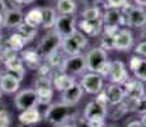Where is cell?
Returning a JSON list of instances; mask_svg holds the SVG:
<instances>
[{"mask_svg":"<svg viewBox=\"0 0 146 127\" xmlns=\"http://www.w3.org/2000/svg\"><path fill=\"white\" fill-rule=\"evenodd\" d=\"M74 83H75V79L70 75H66L65 72H62V71H56L55 74H53L52 86H53V89H56V90L64 92V90L67 89L69 86H71Z\"/></svg>","mask_w":146,"mask_h":127,"instance_id":"7402d4cb","label":"cell"},{"mask_svg":"<svg viewBox=\"0 0 146 127\" xmlns=\"http://www.w3.org/2000/svg\"><path fill=\"white\" fill-rule=\"evenodd\" d=\"M14 103H15V107L19 111H24V109H28L31 107H36L37 106V94H36V90H33V89L21 90L15 95V98H14Z\"/></svg>","mask_w":146,"mask_h":127,"instance_id":"7c38bea8","label":"cell"},{"mask_svg":"<svg viewBox=\"0 0 146 127\" xmlns=\"http://www.w3.org/2000/svg\"><path fill=\"white\" fill-rule=\"evenodd\" d=\"M79 84L84 92L89 93V94H98L103 89L104 79L102 75L97 74V72H88V74L83 75V79Z\"/></svg>","mask_w":146,"mask_h":127,"instance_id":"9c48e42d","label":"cell"},{"mask_svg":"<svg viewBox=\"0 0 146 127\" xmlns=\"http://www.w3.org/2000/svg\"><path fill=\"white\" fill-rule=\"evenodd\" d=\"M88 45V38L85 35L80 32V31H75L72 35L64 37L61 41V49L64 53L69 56L79 55V53L86 47Z\"/></svg>","mask_w":146,"mask_h":127,"instance_id":"277c9868","label":"cell"},{"mask_svg":"<svg viewBox=\"0 0 146 127\" xmlns=\"http://www.w3.org/2000/svg\"><path fill=\"white\" fill-rule=\"evenodd\" d=\"M102 10L98 5H89V7H85L84 10L81 12V18L84 21H89V22H93V21H99L102 19Z\"/></svg>","mask_w":146,"mask_h":127,"instance_id":"f546056e","label":"cell"},{"mask_svg":"<svg viewBox=\"0 0 146 127\" xmlns=\"http://www.w3.org/2000/svg\"><path fill=\"white\" fill-rule=\"evenodd\" d=\"M24 23L31 25V27L37 28L38 25H41L42 23V13H41V8H33L24 15Z\"/></svg>","mask_w":146,"mask_h":127,"instance_id":"f1b7e54d","label":"cell"},{"mask_svg":"<svg viewBox=\"0 0 146 127\" xmlns=\"http://www.w3.org/2000/svg\"><path fill=\"white\" fill-rule=\"evenodd\" d=\"M12 116L7 109H0V127H10Z\"/></svg>","mask_w":146,"mask_h":127,"instance_id":"836d02e7","label":"cell"},{"mask_svg":"<svg viewBox=\"0 0 146 127\" xmlns=\"http://www.w3.org/2000/svg\"><path fill=\"white\" fill-rule=\"evenodd\" d=\"M145 27H146V25H145Z\"/></svg>","mask_w":146,"mask_h":127,"instance_id":"816d5d0a","label":"cell"},{"mask_svg":"<svg viewBox=\"0 0 146 127\" xmlns=\"http://www.w3.org/2000/svg\"><path fill=\"white\" fill-rule=\"evenodd\" d=\"M107 104H103L97 99L89 102L84 109L85 121H104L107 117Z\"/></svg>","mask_w":146,"mask_h":127,"instance_id":"8fae6325","label":"cell"},{"mask_svg":"<svg viewBox=\"0 0 146 127\" xmlns=\"http://www.w3.org/2000/svg\"><path fill=\"white\" fill-rule=\"evenodd\" d=\"M133 45V35L127 28H121L113 37V50L128 51Z\"/></svg>","mask_w":146,"mask_h":127,"instance_id":"4fadbf2b","label":"cell"},{"mask_svg":"<svg viewBox=\"0 0 146 127\" xmlns=\"http://www.w3.org/2000/svg\"><path fill=\"white\" fill-rule=\"evenodd\" d=\"M19 127H32V126H28V125H22V126H19Z\"/></svg>","mask_w":146,"mask_h":127,"instance_id":"7dc6e473","label":"cell"},{"mask_svg":"<svg viewBox=\"0 0 146 127\" xmlns=\"http://www.w3.org/2000/svg\"><path fill=\"white\" fill-rule=\"evenodd\" d=\"M80 1L84 3L86 7H89V5H98V1H99V0H80Z\"/></svg>","mask_w":146,"mask_h":127,"instance_id":"ab89813d","label":"cell"},{"mask_svg":"<svg viewBox=\"0 0 146 127\" xmlns=\"http://www.w3.org/2000/svg\"><path fill=\"white\" fill-rule=\"evenodd\" d=\"M56 1H57V0H56Z\"/></svg>","mask_w":146,"mask_h":127,"instance_id":"f907efd6","label":"cell"},{"mask_svg":"<svg viewBox=\"0 0 146 127\" xmlns=\"http://www.w3.org/2000/svg\"><path fill=\"white\" fill-rule=\"evenodd\" d=\"M141 125H142V127H146V113L145 114H141Z\"/></svg>","mask_w":146,"mask_h":127,"instance_id":"7bdbcfd3","label":"cell"},{"mask_svg":"<svg viewBox=\"0 0 146 127\" xmlns=\"http://www.w3.org/2000/svg\"><path fill=\"white\" fill-rule=\"evenodd\" d=\"M56 10L61 15H67V14H72L74 15L78 10V4L75 0H57Z\"/></svg>","mask_w":146,"mask_h":127,"instance_id":"4316f807","label":"cell"},{"mask_svg":"<svg viewBox=\"0 0 146 127\" xmlns=\"http://www.w3.org/2000/svg\"><path fill=\"white\" fill-rule=\"evenodd\" d=\"M33 1H36V0H21V3L23 5H26V4H32Z\"/></svg>","mask_w":146,"mask_h":127,"instance_id":"ee69618b","label":"cell"},{"mask_svg":"<svg viewBox=\"0 0 146 127\" xmlns=\"http://www.w3.org/2000/svg\"><path fill=\"white\" fill-rule=\"evenodd\" d=\"M130 69L132 70L137 80L146 81V59H142L140 56H132L130 59Z\"/></svg>","mask_w":146,"mask_h":127,"instance_id":"44dd1931","label":"cell"},{"mask_svg":"<svg viewBox=\"0 0 146 127\" xmlns=\"http://www.w3.org/2000/svg\"><path fill=\"white\" fill-rule=\"evenodd\" d=\"M71 112L72 106H67L62 102L61 103H53L44 112L43 118L51 125L60 126L66 123V121L71 117Z\"/></svg>","mask_w":146,"mask_h":127,"instance_id":"7a4b0ae2","label":"cell"},{"mask_svg":"<svg viewBox=\"0 0 146 127\" xmlns=\"http://www.w3.org/2000/svg\"><path fill=\"white\" fill-rule=\"evenodd\" d=\"M133 1L137 7H141V8L146 7V0H133Z\"/></svg>","mask_w":146,"mask_h":127,"instance_id":"b9f144b4","label":"cell"},{"mask_svg":"<svg viewBox=\"0 0 146 127\" xmlns=\"http://www.w3.org/2000/svg\"><path fill=\"white\" fill-rule=\"evenodd\" d=\"M8 9V5L5 3V0H0V14H4Z\"/></svg>","mask_w":146,"mask_h":127,"instance_id":"f35d334b","label":"cell"},{"mask_svg":"<svg viewBox=\"0 0 146 127\" xmlns=\"http://www.w3.org/2000/svg\"><path fill=\"white\" fill-rule=\"evenodd\" d=\"M5 70H7V74L12 75L13 78H15L18 81H22L24 78V74H26V69H24V64L22 61L21 57L15 56V57L8 60L7 63H4Z\"/></svg>","mask_w":146,"mask_h":127,"instance_id":"2e32d148","label":"cell"},{"mask_svg":"<svg viewBox=\"0 0 146 127\" xmlns=\"http://www.w3.org/2000/svg\"><path fill=\"white\" fill-rule=\"evenodd\" d=\"M24 21V14L21 9H7L3 14V27L5 28H17Z\"/></svg>","mask_w":146,"mask_h":127,"instance_id":"e0dca14e","label":"cell"},{"mask_svg":"<svg viewBox=\"0 0 146 127\" xmlns=\"http://www.w3.org/2000/svg\"><path fill=\"white\" fill-rule=\"evenodd\" d=\"M123 90H125V98H131V99H140L145 95L144 84L136 78H128L127 81L123 84Z\"/></svg>","mask_w":146,"mask_h":127,"instance_id":"5bb4252c","label":"cell"},{"mask_svg":"<svg viewBox=\"0 0 146 127\" xmlns=\"http://www.w3.org/2000/svg\"><path fill=\"white\" fill-rule=\"evenodd\" d=\"M80 28V32L85 36H90V37H97L102 33L103 31V22L102 19L99 21H93V22H89V21H84L81 19L80 22L76 23Z\"/></svg>","mask_w":146,"mask_h":127,"instance_id":"ac0fdd59","label":"cell"},{"mask_svg":"<svg viewBox=\"0 0 146 127\" xmlns=\"http://www.w3.org/2000/svg\"><path fill=\"white\" fill-rule=\"evenodd\" d=\"M42 13V23L41 25L44 29H52L56 23V10L51 7H43L41 8Z\"/></svg>","mask_w":146,"mask_h":127,"instance_id":"484cf974","label":"cell"},{"mask_svg":"<svg viewBox=\"0 0 146 127\" xmlns=\"http://www.w3.org/2000/svg\"><path fill=\"white\" fill-rule=\"evenodd\" d=\"M28 43L26 41V38L23 36H21L18 32H14L13 35H10V37L7 39V46L9 49L14 50L15 52H19V51H23L24 46Z\"/></svg>","mask_w":146,"mask_h":127,"instance_id":"83f0119b","label":"cell"},{"mask_svg":"<svg viewBox=\"0 0 146 127\" xmlns=\"http://www.w3.org/2000/svg\"><path fill=\"white\" fill-rule=\"evenodd\" d=\"M0 98H1V90H0Z\"/></svg>","mask_w":146,"mask_h":127,"instance_id":"c3c4849f","label":"cell"},{"mask_svg":"<svg viewBox=\"0 0 146 127\" xmlns=\"http://www.w3.org/2000/svg\"><path fill=\"white\" fill-rule=\"evenodd\" d=\"M104 93H106L107 103L111 104V106H118V104L122 103V100L125 99V90H123V86L118 85V84H111Z\"/></svg>","mask_w":146,"mask_h":127,"instance_id":"ffe728a7","label":"cell"},{"mask_svg":"<svg viewBox=\"0 0 146 127\" xmlns=\"http://www.w3.org/2000/svg\"><path fill=\"white\" fill-rule=\"evenodd\" d=\"M65 59L66 57H64L62 53H60L58 51H56V52H53L51 56H48V57L46 59V64L48 65L50 67L56 69V71H60L61 66H62L64 61H65Z\"/></svg>","mask_w":146,"mask_h":127,"instance_id":"1f68e13d","label":"cell"},{"mask_svg":"<svg viewBox=\"0 0 146 127\" xmlns=\"http://www.w3.org/2000/svg\"><path fill=\"white\" fill-rule=\"evenodd\" d=\"M121 12L123 15L125 25L132 28H144L146 25V10L144 8L128 3L125 8L121 9Z\"/></svg>","mask_w":146,"mask_h":127,"instance_id":"3957f363","label":"cell"},{"mask_svg":"<svg viewBox=\"0 0 146 127\" xmlns=\"http://www.w3.org/2000/svg\"><path fill=\"white\" fill-rule=\"evenodd\" d=\"M113 37L112 36L102 35V38H100V49H103L106 51L113 50Z\"/></svg>","mask_w":146,"mask_h":127,"instance_id":"e575fe53","label":"cell"},{"mask_svg":"<svg viewBox=\"0 0 146 127\" xmlns=\"http://www.w3.org/2000/svg\"><path fill=\"white\" fill-rule=\"evenodd\" d=\"M3 28V14H0V29Z\"/></svg>","mask_w":146,"mask_h":127,"instance_id":"f6af8a7d","label":"cell"},{"mask_svg":"<svg viewBox=\"0 0 146 127\" xmlns=\"http://www.w3.org/2000/svg\"><path fill=\"white\" fill-rule=\"evenodd\" d=\"M61 41H62V37L60 35H57L55 31H51L41 39L36 51H37V53L40 55L42 60H46L53 52L58 51V49L61 47Z\"/></svg>","mask_w":146,"mask_h":127,"instance_id":"5b68a950","label":"cell"},{"mask_svg":"<svg viewBox=\"0 0 146 127\" xmlns=\"http://www.w3.org/2000/svg\"><path fill=\"white\" fill-rule=\"evenodd\" d=\"M22 61L23 64L28 66L29 69L33 70H38L40 66L42 65V59L40 57V55L37 53L36 50H26L22 51Z\"/></svg>","mask_w":146,"mask_h":127,"instance_id":"d4e9b609","label":"cell"},{"mask_svg":"<svg viewBox=\"0 0 146 127\" xmlns=\"http://www.w3.org/2000/svg\"><path fill=\"white\" fill-rule=\"evenodd\" d=\"M111 127H114V126H111Z\"/></svg>","mask_w":146,"mask_h":127,"instance_id":"681fc988","label":"cell"},{"mask_svg":"<svg viewBox=\"0 0 146 127\" xmlns=\"http://www.w3.org/2000/svg\"><path fill=\"white\" fill-rule=\"evenodd\" d=\"M36 85V94H37V104L47 106L52 99L53 95V86H52V79L48 76H41L37 75L35 80Z\"/></svg>","mask_w":146,"mask_h":127,"instance_id":"8992f818","label":"cell"},{"mask_svg":"<svg viewBox=\"0 0 146 127\" xmlns=\"http://www.w3.org/2000/svg\"><path fill=\"white\" fill-rule=\"evenodd\" d=\"M57 127H72L71 125H67V123H64V125H60V126H57Z\"/></svg>","mask_w":146,"mask_h":127,"instance_id":"bcb514c9","label":"cell"},{"mask_svg":"<svg viewBox=\"0 0 146 127\" xmlns=\"http://www.w3.org/2000/svg\"><path fill=\"white\" fill-rule=\"evenodd\" d=\"M61 93H62L61 94V102L67 104V106H74V104H76L81 99V97L84 94V90L80 84L75 81L71 86H69V88Z\"/></svg>","mask_w":146,"mask_h":127,"instance_id":"9a60e30c","label":"cell"},{"mask_svg":"<svg viewBox=\"0 0 146 127\" xmlns=\"http://www.w3.org/2000/svg\"><path fill=\"white\" fill-rule=\"evenodd\" d=\"M17 32H18L21 36H23L27 42H31L36 37V35H37V28L31 27V25H28L23 22L22 24H19L18 27H17Z\"/></svg>","mask_w":146,"mask_h":127,"instance_id":"4dcf8cb0","label":"cell"},{"mask_svg":"<svg viewBox=\"0 0 146 127\" xmlns=\"http://www.w3.org/2000/svg\"><path fill=\"white\" fill-rule=\"evenodd\" d=\"M107 76L113 84H118V85H123L127 81V79L130 78L127 69H126V65L119 60H114L112 63H109V69Z\"/></svg>","mask_w":146,"mask_h":127,"instance_id":"30bf717a","label":"cell"},{"mask_svg":"<svg viewBox=\"0 0 146 127\" xmlns=\"http://www.w3.org/2000/svg\"><path fill=\"white\" fill-rule=\"evenodd\" d=\"M19 84H21V81H18L15 78H13L12 75L7 74V72L0 75V90L7 93V94L15 93L19 89Z\"/></svg>","mask_w":146,"mask_h":127,"instance_id":"cb8c5ba5","label":"cell"},{"mask_svg":"<svg viewBox=\"0 0 146 127\" xmlns=\"http://www.w3.org/2000/svg\"><path fill=\"white\" fill-rule=\"evenodd\" d=\"M104 3L108 9H122L130 3V0H106Z\"/></svg>","mask_w":146,"mask_h":127,"instance_id":"d6a6232c","label":"cell"},{"mask_svg":"<svg viewBox=\"0 0 146 127\" xmlns=\"http://www.w3.org/2000/svg\"><path fill=\"white\" fill-rule=\"evenodd\" d=\"M88 127H104V121H86Z\"/></svg>","mask_w":146,"mask_h":127,"instance_id":"74e56055","label":"cell"},{"mask_svg":"<svg viewBox=\"0 0 146 127\" xmlns=\"http://www.w3.org/2000/svg\"><path fill=\"white\" fill-rule=\"evenodd\" d=\"M135 112H137L139 114H145L146 113V94L144 97H141L136 102V107H135Z\"/></svg>","mask_w":146,"mask_h":127,"instance_id":"d590c367","label":"cell"},{"mask_svg":"<svg viewBox=\"0 0 146 127\" xmlns=\"http://www.w3.org/2000/svg\"><path fill=\"white\" fill-rule=\"evenodd\" d=\"M86 70V61H85V56L79 53V55H74V56H69L67 59H65L62 66H61L60 71L65 72L66 75L74 76Z\"/></svg>","mask_w":146,"mask_h":127,"instance_id":"52a82bcc","label":"cell"},{"mask_svg":"<svg viewBox=\"0 0 146 127\" xmlns=\"http://www.w3.org/2000/svg\"><path fill=\"white\" fill-rule=\"evenodd\" d=\"M86 61V69L90 72H97V74L107 76L109 69V61H108V53L106 50L100 47H95L88 51L85 55Z\"/></svg>","mask_w":146,"mask_h":127,"instance_id":"6da1fadb","label":"cell"},{"mask_svg":"<svg viewBox=\"0 0 146 127\" xmlns=\"http://www.w3.org/2000/svg\"><path fill=\"white\" fill-rule=\"evenodd\" d=\"M126 127H142V125L140 121H132V122H130Z\"/></svg>","mask_w":146,"mask_h":127,"instance_id":"60d3db41","label":"cell"},{"mask_svg":"<svg viewBox=\"0 0 146 127\" xmlns=\"http://www.w3.org/2000/svg\"><path fill=\"white\" fill-rule=\"evenodd\" d=\"M135 52L142 59H146V39L141 41L136 47H135Z\"/></svg>","mask_w":146,"mask_h":127,"instance_id":"8d00e7d4","label":"cell"},{"mask_svg":"<svg viewBox=\"0 0 146 127\" xmlns=\"http://www.w3.org/2000/svg\"><path fill=\"white\" fill-rule=\"evenodd\" d=\"M102 22H103V25H106V27L119 28V25H125L121 9H107L102 14Z\"/></svg>","mask_w":146,"mask_h":127,"instance_id":"d6986e66","label":"cell"},{"mask_svg":"<svg viewBox=\"0 0 146 127\" xmlns=\"http://www.w3.org/2000/svg\"><path fill=\"white\" fill-rule=\"evenodd\" d=\"M41 120H42V116L37 107H31L28 109H24L19 114V121H21L22 125L32 126L35 123H38Z\"/></svg>","mask_w":146,"mask_h":127,"instance_id":"603a6c76","label":"cell"},{"mask_svg":"<svg viewBox=\"0 0 146 127\" xmlns=\"http://www.w3.org/2000/svg\"><path fill=\"white\" fill-rule=\"evenodd\" d=\"M76 18L72 14H67V15H58L56 18L55 23V32L60 35L61 37H67V36L72 35L76 31Z\"/></svg>","mask_w":146,"mask_h":127,"instance_id":"ba28073f","label":"cell"}]
</instances>
